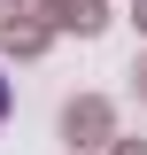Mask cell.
Returning a JSON list of instances; mask_svg holds the SVG:
<instances>
[{
	"instance_id": "1",
	"label": "cell",
	"mask_w": 147,
	"mask_h": 155,
	"mask_svg": "<svg viewBox=\"0 0 147 155\" xmlns=\"http://www.w3.org/2000/svg\"><path fill=\"white\" fill-rule=\"evenodd\" d=\"M8 101H16V85H8V70H0V124H8Z\"/></svg>"
}]
</instances>
